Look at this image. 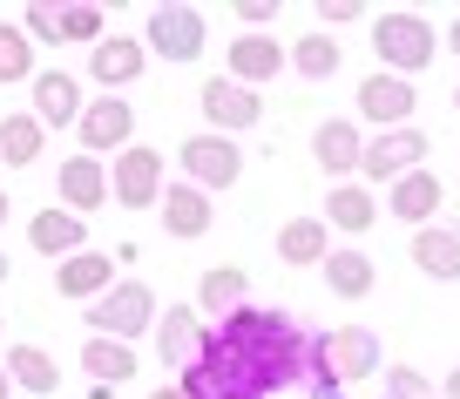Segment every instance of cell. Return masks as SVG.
Here are the masks:
<instances>
[{
  "instance_id": "obj_1",
  "label": "cell",
  "mask_w": 460,
  "mask_h": 399,
  "mask_svg": "<svg viewBox=\"0 0 460 399\" xmlns=\"http://www.w3.org/2000/svg\"><path fill=\"white\" fill-rule=\"evenodd\" d=\"M373 55H379L386 75H420L440 55V34H433V21L406 14V7H386V14L373 21Z\"/></svg>"
},
{
  "instance_id": "obj_2",
  "label": "cell",
  "mask_w": 460,
  "mask_h": 399,
  "mask_svg": "<svg viewBox=\"0 0 460 399\" xmlns=\"http://www.w3.org/2000/svg\"><path fill=\"white\" fill-rule=\"evenodd\" d=\"M156 291L143 285V278H122V285H109L95 305H88V325H95V339H122L129 345L136 332H156Z\"/></svg>"
},
{
  "instance_id": "obj_3",
  "label": "cell",
  "mask_w": 460,
  "mask_h": 399,
  "mask_svg": "<svg viewBox=\"0 0 460 399\" xmlns=\"http://www.w3.org/2000/svg\"><path fill=\"white\" fill-rule=\"evenodd\" d=\"M427 149H433L427 129H386V136H366V163H359V176H366V183H379V190H393L400 176L427 170Z\"/></svg>"
},
{
  "instance_id": "obj_4",
  "label": "cell",
  "mask_w": 460,
  "mask_h": 399,
  "mask_svg": "<svg viewBox=\"0 0 460 399\" xmlns=\"http://www.w3.org/2000/svg\"><path fill=\"white\" fill-rule=\"evenodd\" d=\"M163 190H170L163 183V156L149 143H129L109 163V203H122V210H156Z\"/></svg>"
},
{
  "instance_id": "obj_5",
  "label": "cell",
  "mask_w": 460,
  "mask_h": 399,
  "mask_svg": "<svg viewBox=\"0 0 460 399\" xmlns=\"http://www.w3.org/2000/svg\"><path fill=\"white\" fill-rule=\"evenodd\" d=\"M75 136H82V156H122L136 136V109L129 95H95L82 109V122H75Z\"/></svg>"
},
{
  "instance_id": "obj_6",
  "label": "cell",
  "mask_w": 460,
  "mask_h": 399,
  "mask_svg": "<svg viewBox=\"0 0 460 399\" xmlns=\"http://www.w3.org/2000/svg\"><path fill=\"white\" fill-rule=\"evenodd\" d=\"M176 163H183V176L210 197V190H230L237 176H244V149L230 143V136H190L183 149H176Z\"/></svg>"
},
{
  "instance_id": "obj_7",
  "label": "cell",
  "mask_w": 460,
  "mask_h": 399,
  "mask_svg": "<svg viewBox=\"0 0 460 399\" xmlns=\"http://www.w3.org/2000/svg\"><path fill=\"white\" fill-rule=\"evenodd\" d=\"M312 345H318V359H325L345 386H352V379H379V372H386L373 325H339V332H325V339H312Z\"/></svg>"
},
{
  "instance_id": "obj_8",
  "label": "cell",
  "mask_w": 460,
  "mask_h": 399,
  "mask_svg": "<svg viewBox=\"0 0 460 399\" xmlns=\"http://www.w3.org/2000/svg\"><path fill=\"white\" fill-rule=\"evenodd\" d=\"M203 122H210V136H237V129H258L264 115V95L244 82H230V75H217V82H203Z\"/></svg>"
},
{
  "instance_id": "obj_9",
  "label": "cell",
  "mask_w": 460,
  "mask_h": 399,
  "mask_svg": "<svg viewBox=\"0 0 460 399\" xmlns=\"http://www.w3.org/2000/svg\"><path fill=\"white\" fill-rule=\"evenodd\" d=\"M143 48L163 55V61H197L203 55V14L197 7H149Z\"/></svg>"
},
{
  "instance_id": "obj_10",
  "label": "cell",
  "mask_w": 460,
  "mask_h": 399,
  "mask_svg": "<svg viewBox=\"0 0 460 399\" xmlns=\"http://www.w3.org/2000/svg\"><path fill=\"white\" fill-rule=\"evenodd\" d=\"M149 68V48L136 41V34H102L95 48H88V82H102L109 95H122L129 82H143Z\"/></svg>"
},
{
  "instance_id": "obj_11",
  "label": "cell",
  "mask_w": 460,
  "mask_h": 399,
  "mask_svg": "<svg viewBox=\"0 0 460 399\" xmlns=\"http://www.w3.org/2000/svg\"><path fill=\"white\" fill-rule=\"evenodd\" d=\"M312 163L332 176V183H352V176H359V163H366V129H359V122H339V115H332V122H318V129H312Z\"/></svg>"
},
{
  "instance_id": "obj_12",
  "label": "cell",
  "mask_w": 460,
  "mask_h": 399,
  "mask_svg": "<svg viewBox=\"0 0 460 399\" xmlns=\"http://www.w3.org/2000/svg\"><path fill=\"white\" fill-rule=\"evenodd\" d=\"M413 102H420V88L406 82V75L379 68L373 82H359V122H373V129H413Z\"/></svg>"
},
{
  "instance_id": "obj_13",
  "label": "cell",
  "mask_w": 460,
  "mask_h": 399,
  "mask_svg": "<svg viewBox=\"0 0 460 399\" xmlns=\"http://www.w3.org/2000/svg\"><path fill=\"white\" fill-rule=\"evenodd\" d=\"M203 345H210V332H203V318L190 312V305H170V312H156V359H163L170 372L197 366Z\"/></svg>"
},
{
  "instance_id": "obj_14",
  "label": "cell",
  "mask_w": 460,
  "mask_h": 399,
  "mask_svg": "<svg viewBox=\"0 0 460 399\" xmlns=\"http://www.w3.org/2000/svg\"><path fill=\"white\" fill-rule=\"evenodd\" d=\"M55 190H61V210H75V217L102 210V203H109V163H102V156H82V149H75V156L61 163Z\"/></svg>"
},
{
  "instance_id": "obj_15",
  "label": "cell",
  "mask_w": 460,
  "mask_h": 399,
  "mask_svg": "<svg viewBox=\"0 0 460 399\" xmlns=\"http://www.w3.org/2000/svg\"><path fill=\"white\" fill-rule=\"evenodd\" d=\"M28 88H34V115H41V129H68V122H82L88 95H82V82H75L68 68H41Z\"/></svg>"
},
{
  "instance_id": "obj_16",
  "label": "cell",
  "mask_w": 460,
  "mask_h": 399,
  "mask_svg": "<svg viewBox=\"0 0 460 399\" xmlns=\"http://www.w3.org/2000/svg\"><path fill=\"white\" fill-rule=\"evenodd\" d=\"M386 203H393V224L427 230L433 217H440V203H447V183H440L433 170H413V176H400V183L386 190Z\"/></svg>"
},
{
  "instance_id": "obj_17",
  "label": "cell",
  "mask_w": 460,
  "mask_h": 399,
  "mask_svg": "<svg viewBox=\"0 0 460 399\" xmlns=\"http://www.w3.org/2000/svg\"><path fill=\"white\" fill-rule=\"evenodd\" d=\"M285 41H271V34H237L230 41V82H244V88H258V82H278L285 75Z\"/></svg>"
},
{
  "instance_id": "obj_18",
  "label": "cell",
  "mask_w": 460,
  "mask_h": 399,
  "mask_svg": "<svg viewBox=\"0 0 460 399\" xmlns=\"http://www.w3.org/2000/svg\"><path fill=\"white\" fill-rule=\"evenodd\" d=\"M109 285H115V257L109 251H75V257H61V264H55V291H61V298L95 305Z\"/></svg>"
},
{
  "instance_id": "obj_19",
  "label": "cell",
  "mask_w": 460,
  "mask_h": 399,
  "mask_svg": "<svg viewBox=\"0 0 460 399\" xmlns=\"http://www.w3.org/2000/svg\"><path fill=\"white\" fill-rule=\"evenodd\" d=\"M28 244H34L41 257H55V264H61V257L88 251V224H82L75 210H61V203H55V210H34V217H28Z\"/></svg>"
},
{
  "instance_id": "obj_20",
  "label": "cell",
  "mask_w": 460,
  "mask_h": 399,
  "mask_svg": "<svg viewBox=\"0 0 460 399\" xmlns=\"http://www.w3.org/2000/svg\"><path fill=\"white\" fill-rule=\"evenodd\" d=\"M156 217H163V230H170L176 244H190V237H203V230L217 224V210H210V197H203L197 183H176V190H163V203H156Z\"/></svg>"
},
{
  "instance_id": "obj_21",
  "label": "cell",
  "mask_w": 460,
  "mask_h": 399,
  "mask_svg": "<svg viewBox=\"0 0 460 399\" xmlns=\"http://www.w3.org/2000/svg\"><path fill=\"white\" fill-rule=\"evenodd\" d=\"M379 224V197L366 183H332L325 190V230H345V237H366Z\"/></svg>"
},
{
  "instance_id": "obj_22",
  "label": "cell",
  "mask_w": 460,
  "mask_h": 399,
  "mask_svg": "<svg viewBox=\"0 0 460 399\" xmlns=\"http://www.w3.org/2000/svg\"><path fill=\"white\" fill-rule=\"evenodd\" d=\"M318 271H325V291H332V298H366V291H373V278H379L373 257L352 251V244H332Z\"/></svg>"
},
{
  "instance_id": "obj_23",
  "label": "cell",
  "mask_w": 460,
  "mask_h": 399,
  "mask_svg": "<svg viewBox=\"0 0 460 399\" xmlns=\"http://www.w3.org/2000/svg\"><path fill=\"white\" fill-rule=\"evenodd\" d=\"M41 143H48V129L34 109H14V115H0V163L7 170H28V163H41Z\"/></svg>"
},
{
  "instance_id": "obj_24",
  "label": "cell",
  "mask_w": 460,
  "mask_h": 399,
  "mask_svg": "<svg viewBox=\"0 0 460 399\" xmlns=\"http://www.w3.org/2000/svg\"><path fill=\"white\" fill-rule=\"evenodd\" d=\"M325 251H332L325 217H291V224L278 230V257H285L291 271H305V264H325Z\"/></svg>"
},
{
  "instance_id": "obj_25",
  "label": "cell",
  "mask_w": 460,
  "mask_h": 399,
  "mask_svg": "<svg viewBox=\"0 0 460 399\" xmlns=\"http://www.w3.org/2000/svg\"><path fill=\"white\" fill-rule=\"evenodd\" d=\"M413 264L427 278H440V285H454L460 278V230H440V224L413 230Z\"/></svg>"
},
{
  "instance_id": "obj_26",
  "label": "cell",
  "mask_w": 460,
  "mask_h": 399,
  "mask_svg": "<svg viewBox=\"0 0 460 399\" xmlns=\"http://www.w3.org/2000/svg\"><path fill=\"white\" fill-rule=\"evenodd\" d=\"M339 61H345V48H339V34H325V28H305L298 41H291V68H298L305 82H332Z\"/></svg>"
},
{
  "instance_id": "obj_27",
  "label": "cell",
  "mask_w": 460,
  "mask_h": 399,
  "mask_svg": "<svg viewBox=\"0 0 460 399\" xmlns=\"http://www.w3.org/2000/svg\"><path fill=\"white\" fill-rule=\"evenodd\" d=\"M82 372H88L95 386H129V379H136V352H129L122 339H88V345H82Z\"/></svg>"
},
{
  "instance_id": "obj_28",
  "label": "cell",
  "mask_w": 460,
  "mask_h": 399,
  "mask_svg": "<svg viewBox=\"0 0 460 399\" xmlns=\"http://www.w3.org/2000/svg\"><path fill=\"white\" fill-rule=\"evenodd\" d=\"M244 291H251V278H244V264H210V271L197 278V305L203 312H237V305H244Z\"/></svg>"
},
{
  "instance_id": "obj_29",
  "label": "cell",
  "mask_w": 460,
  "mask_h": 399,
  "mask_svg": "<svg viewBox=\"0 0 460 399\" xmlns=\"http://www.w3.org/2000/svg\"><path fill=\"white\" fill-rule=\"evenodd\" d=\"M7 379H14L21 393H41V399H48V393L61 386V366L41 352V345H14V352H7Z\"/></svg>"
},
{
  "instance_id": "obj_30",
  "label": "cell",
  "mask_w": 460,
  "mask_h": 399,
  "mask_svg": "<svg viewBox=\"0 0 460 399\" xmlns=\"http://www.w3.org/2000/svg\"><path fill=\"white\" fill-rule=\"evenodd\" d=\"M0 82H34V41L28 28H14V21H0Z\"/></svg>"
},
{
  "instance_id": "obj_31",
  "label": "cell",
  "mask_w": 460,
  "mask_h": 399,
  "mask_svg": "<svg viewBox=\"0 0 460 399\" xmlns=\"http://www.w3.org/2000/svg\"><path fill=\"white\" fill-rule=\"evenodd\" d=\"M386 399H440V386L420 366H386Z\"/></svg>"
},
{
  "instance_id": "obj_32",
  "label": "cell",
  "mask_w": 460,
  "mask_h": 399,
  "mask_svg": "<svg viewBox=\"0 0 460 399\" xmlns=\"http://www.w3.org/2000/svg\"><path fill=\"white\" fill-rule=\"evenodd\" d=\"M68 41H102V7H61V48Z\"/></svg>"
},
{
  "instance_id": "obj_33",
  "label": "cell",
  "mask_w": 460,
  "mask_h": 399,
  "mask_svg": "<svg viewBox=\"0 0 460 399\" xmlns=\"http://www.w3.org/2000/svg\"><path fill=\"white\" fill-rule=\"evenodd\" d=\"M21 21H28V41L61 48V7H48V0H28V7H21Z\"/></svg>"
},
{
  "instance_id": "obj_34",
  "label": "cell",
  "mask_w": 460,
  "mask_h": 399,
  "mask_svg": "<svg viewBox=\"0 0 460 399\" xmlns=\"http://www.w3.org/2000/svg\"><path fill=\"white\" fill-rule=\"evenodd\" d=\"M312 399H345V379L318 359V345H312Z\"/></svg>"
},
{
  "instance_id": "obj_35",
  "label": "cell",
  "mask_w": 460,
  "mask_h": 399,
  "mask_svg": "<svg viewBox=\"0 0 460 399\" xmlns=\"http://www.w3.org/2000/svg\"><path fill=\"white\" fill-rule=\"evenodd\" d=\"M366 14V7H359V0H318V28H345V21H359Z\"/></svg>"
},
{
  "instance_id": "obj_36",
  "label": "cell",
  "mask_w": 460,
  "mask_h": 399,
  "mask_svg": "<svg viewBox=\"0 0 460 399\" xmlns=\"http://www.w3.org/2000/svg\"><path fill=\"white\" fill-rule=\"evenodd\" d=\"M237 21H258L264 28V21H278V0H237Z\"/></svg>"
},
{
  "instance_id": "obj_37",
  "label": "cell",
  "mask_w": 460,
  "mask_h": 399,
  "mask_svg": "<svg viewBox=\"0 0 460 399\" xmlns=\"http://www.w3.org/2000/svg\"><path fill=\"white\" fill-rule=\"evenodd\" d=\"M440 399H460V366L447 372V386H440Z\"/></svg>"
},
{
  "instance_id": "obj_38",
  "label": "cell",
  "mask_w": 460,
  "mask_h": 399,
  "mask_svg": "<svg viewBox=\"0 0 460 399\" xmlns=\"http://www.w3.org/2000/svg\"><path fill=\"white\" fill-rule=\"evenodd\" d=\"M447 55H460V21H454V28H447Z\"/></svg>"
},
{
  "instance_id": "obj_39",
  "label": "cell",
  "mask_w": 460,
  "mask_h": 399,
  "mask_svg": "<svg viewBox=\"0 0 460 399\" xmlns=\"http://www.w3.org/2000/svg\"><path fill=\"white\" fill-rule=\"evenodd\" d=\"M0 399H14V379H7V366H0Z\"/></svg>"
},
{
  "instance_id": "obj_40",
  "label": "cell",
  "mask_w": 460,
  "mask_h": 399,
  "mask_svg": "<svg viewBox=\"0 0 460 399\" xmlns=\"http://www.w3.org/2000/svg\"><path fill=\"white\" fill-rule=\"evenodd\" d=\"M88 399H115V386H88Z\"/></svg>"
},
{
  "instance_id": "obj_41",
  "label": "cell",
  "mask_w": 460,
  "mask_h": 399,
  "mask_svg": "<svg viewBox=\"0 0 460 399\" xmlns=\"http://www.w3.org/2000/svg\"><path fill=\"white\" fill-rule=\"evenodd\" d=\"M149 399H183V393H176V386H156V393H149Z\"/></svg>"
},
{
  "instance_id": "obj_42",
  "label": "cell",
  "mask_w": 460,
  "mask_h": 399,
  "mask_svg": "<svg viewBox=\"0 0 460 399\" xmlns=\"http://www.w3.org/2000/svg\"><path fill=\"white\" fill-rule=\"evenodd\" d=\"M0 224H7V190H0Z\"/></svg>"
},
{
  "instance_id": "obj_43",
  "label": "cell",
  "mask_w": 460,
  "mask_h": 399,
  "mask_svg": "<svg viewBox=\"0 0 460 399\" xmlns=\"http://www.w3.org/2000/svg\"><path fill=\"white\" fill-rule=\"evenodd\" d=\"M454 115H460V82H454Z\"/></svg>"
},
{
  "instance_id": "obj_44",
  "label": "cell",
  "mask_w": 460,
  "mask_h": 399,
  "mask_svg": "<svg viewBox=\"0 0 460 399\" xmlns=\"http://www.w3.org/2000/svg\"><path fill=\"white\" fill-rule=\"evenodd\" d=\"M0 278H7V251H0Z\"/></svg>"
}]
</instances>
